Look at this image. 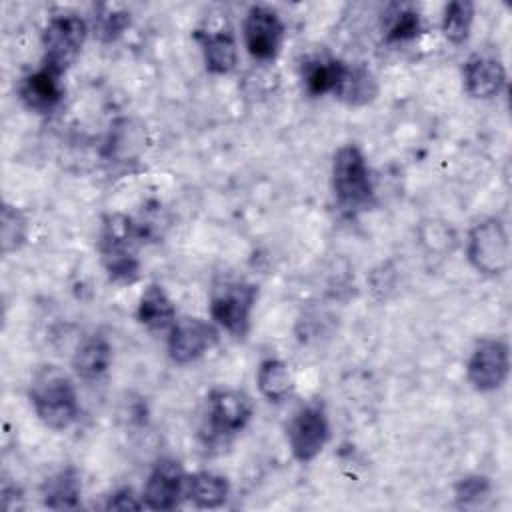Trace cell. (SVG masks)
<instances>
[{
  "label": "cell",
  "mask_w": 512,
  "mask_h": 512,
  "mask_svg": "<svg viewBox=\"0 0 512 512\" xmlns=\"http://www.w3.org/2000/svg\"><path fill=\"white\" fill-rule=\"evenodd\" d=\"M28 400L38 420L50 430H68L82 412L74 380L56 364H46L32 374Z\"/></svg>",
  "instance_id": "6da1fadb"
},
{
  "label": "cell",
  "mask_w": 512,
  "mask_h": 512,
  "mask_svg": "<svg viewBox=\"0 0 512 512\" xmlns=\"http://www.w3.org/2000/svg\"><path fill=\"white\" fill-rule=\"evenodd\" d=\"M330 180L336 206L346 216H356L374 208L376 192L372 184V174L360 146L344 144L336 150L332 158Z\"/></svg>",
  "instance_id": "7a4b0ae2"
},
{
  "label": "cell",
  "mask_w": 512,
  "mask_h": 512,
  "mask_svg": "<svg viewBox=\"0 0 512 512\" xmlns=\"http://www.w3.org/2000/svg\"><path fill=\"white\" fill-rule=\"evenodd\" d=\"M140 232L136 220L126 214L114 212L102 218L98 252L102 266L110 280L130 284L140 274V260L136 246L140 242Z\"/></svg>",
  "instance_id": "3957f363"
},
{
  "label": "cell",
  "mask_w": 512,
  "mask_h": 512,
  "mask_svg": "<svg viewBox=\"0 0 512 512\" xmlns=\"http://www.w3.org/2000/svg\"><path fill=\"white\" fill-rule=\"evenodd\" d=\"M258 300V286L246 280L216 282L210 294V318L236 338H244L250 330L252 310Z\"/></svg>",
  "instance_id": "277c9868"
},
{
  "label": "cell",
  "mask_w": 512,
  "mask_h": 512,
  "mask_svg": "<svg viewBox=\"0 0 512 512\" xmlns=\"http://www.w3.org/2000/svg\"><path fill=\"white\" fill-rule=\"evenodd\" d=\"M466 256L478 274H504L510 266V236L504 222L496 216L476 222L468 230Z\"/></svg>",
  "instance_id": "5b68a950"
},
{
  "label": "cell",
  "mask_w": 512,
  "mask_h": 512,
  "mask_svg": "<svg viewBox=\"0 0 512 512\" xmlns=\"http://www.w3.org/2000/svg\"><path fill=\"white\" fill-rule=\"evenodd\" d=\"M88 38V24L74 12H60L48 18L42 30V64L64 74L78 58Z\"/></svg>",
  "instance_id": "8992f818"
},
{
  "label": "cell",
  "mask_w": 512,
  "mask_h": 512,
  "mask_svg": "<svg viewBox=\"0 0 512 512\" xmlns=\"http://www.w3.org/2000/svg\"><path fill=\"white\" fill-rule=\"evenodd\" d=\"M286 438L298 462L308 464L318 458L330 440V420L324 402L312 400L298 408L286 428Z\"/></svg>",
  "instance_id": "52a82bcc"
},
{
  "label": "cell",
  "mask_w": 512,
  "mask_h": 512,
  "mask_svg": "<svg viewBox=\"0 0 512 512\" xmlns=\"http://www.w3.org/2000/svg\"><path fill=\"white\" fill-rule=\"evenodd\" d=\"M252 398L236 388L218 386L206 396V426L212 438H230L252 420Z\"/></svg>",
  "instance_id": "ba28073f"
},
{
  "label": "cell",
  "mask_w": 512,
  "mask_h": 512,
  "mask_svg": "<svg viewBox=\"0 0 512 512\" xmlns=\"http://www.w3.org/2000/svg\"><path fill=\"white\" fill-rule=\"evenodd\" d=\"M284 36V20L272 6L254 4L248 8L242 22V38L248 54L254 60L262 64L276 60L284 44Z\"/></svg>",
  "instance_id": "9c48e42d"
},
{
  "label": "cell",
  "mask_w": 512,
  "mask_h": 512,
  "mask_svg": "<svg viewBox=\"0 0 512 512\" xmlns=\"http://www.w3.org/2000/svg\"><path fill=\"white\" fill-rule=\"evenodd\" d=\"M510 374V348L506 340L488 336L476 342L468 364V382L478 392H494L504 386Z\"/></svg>",
  "instance_id": "30bf717a"
},
{
  "label": "cell",
  "mask_w": 512,
  "mask_h": 512,
  "mask_svg": "<svg viewBox=\"0 0 512 512\" xmlns=\"http://www.w3.org/2000/svg\"><path fill=\"white\" fill-rule=\"evenodd\" d=\"M218 328L198 316L176 318L168 330V356L172 362L184 366L196 362L218 344Z\"/></svg>",
  "instance_id": "8fae6325"
},
{
  "label": "cell",
  "mask_w": 512,
  "mask_h": 512,
  "mask_svg": "<svg viewBox=\"0 0 512 512\" xmlns=\"http://www.w3.org/2000/svg\"><path fill=\"white\" fill-rule=\"evenodd\" d=\"M186 478L182 464L176 458H158L148 472L142 504L148 510H174L186 496Z\"/></svg>",
  "instance_id": "7c38bea8"
},
{
  "label": "cell",
  "mask_w": 512,
  "mask_h": 512,
  "mask_svg": "<svg viewBox=\"0 0 512 512\" xmlns=\"http://www.w3.org/2000/svg\"><path fill=\"white\" fill-rule=\"evenodd\" d=\"M194 38L200 44L204 66L210 74L226 76L238 66V44L232 28L226 24H204L194 30Z\"/></svg>",
  "instance_id": "4fadbf2b"
},
{
  "label": "cell",
  "mask_w": 512,
  "mask_h": 512,
  "mask_svg": "<svg viewBox=\"0 0 512 512\" xmlns=\"http://www.w3.org/2000/svg\"><path fill=\"white\" fill-rule=\"evenodd\" d=\"M62 76L58 70L42 64L18 82L20 102L34 114H50L58 108L64 96Z\"/></svg>",
  "instance_id": "5bb4252c"
},
{
  "label": "cell",
  "mask_w": 512,
  "mask_h": 512,
  "mask_svg": "<svg viewBox=\"0 0 512 512\" xmlns=\"http://www.w3.org/2000/svg\"><path fill=\"white\" fill-rule=\"evenodd\" d=\"M464 90L476 100H490L506 86V68L494 54L474 52L466 58L462 68Z\"/></svg>",
  "instance_id": "9a60e30c"
},
{
  "label": "cell",
  "mask_w": 512,
  "mask_h": 512,
  "mask_svg": "<svg viewBox=\"0 0 512 512\" xmlns=\"http://www.w3.org/2000/svg\"><path fill=\"white\" fill-rule=\"evenodd\" d=\"M42 504L50 510H76L82 500V474L76 466H64L40 484Z\"/></svg>",
  "instance_id": "2e32d148"
},
{
  "label": "cell",
  "mask_w": 512,
  "mask_h": 512,
  "mask_svg": "<svg viewBox=\"0 0 512 512\" xmlns=\"http://www.w3.org/2000/svg\"><path fill=\"white\" fill-rule=\"evenodd\" d=\"M112 344L102 332L86 336L72 354V370L82 380H96L108 372L112 364Z\"/></svg>",
  "instance_id": "e0dca14e"
},
{
  "label": "cell",
  "mask_w": 512,
  "mask_h": 512,
  "mask_svg": "<svg viewBox=\"0 0 512 512\" xmlns=\"http://www.w3.org/2000/svg\"><path fill=\"white\" fill-rule=\"evenodd\" d=\"M348 62L328 56V54H316L302 62V82L310 96H324L334 94Z\"/></svg>",
  "instance_id": "ac0fdd59"
},
{
  "label": "cell",
  "mask_w": 512,
  "mask_h": 512,
  "mask_svg": "<svg viewBox=\"0 0 512 512\" xmlns=\"http://www.w3.org/2000/svg\"><path fill=\"white\" fill-rule=\"evenodd\" d=\"M136 318L148 330H154V332L170 330L172 324L176 322V306L172 298L166 294V290L160 284L152 282L140 294V300L136 306Z\"/></svg>",
  "instance_id": "d6986e66"
},
{
  "label": "cell",
  "mask_w": 512,
  "mask_h": 512,
  "mask_svg": "<svg viewBox=\"0 0 512 512\" xmlns=\"http://www.w3.org/2000/svg\"><path fill=\"white\" fill-rule=\"evenodd\" d=\"M230 496V480L218 472L200 470L186 478V498L200 510H216Z\"/></svg>",
  "instance_id": "ffe728a7"
},
{
  "label": "cell",
  "mask_w": 512,
  "mask_h": 512,
  "mask_svg": "<svg viewBox=\"0 0 512 512\" xmlns=\"http://www.w3.org/2000/svg\"><path fill=\"white\" fill-rule=\"evenodd\" d=\"M144 150V126L134 118H118L110 126L104 154L114 162H132Z\"/></svg>",
  "instance_id": "44dd1931"
},
{
  "label": "cell",
  "mask_w": 512,
  "mask_h": 512,
  "mask_svg": "<svg viewBox=\"0 0 512 512\" xmlns=\"http://www.w3.org/2000/svg\"><path fill=\"white\" fill-rule=\"evenodd\" d=\"M332 96L354 108L366 106L378 96V80L366 66L348 64Z\"/></svg>",
  "instance_id": "7402d4cb"
},
{
  "label": "cell",
  "mask_w": 512,
  "mask_h": 512,
  "mask_svg": "<svg viewBox=\"0 0 512 512\" xmlns=\"http://www.w3.org/2000/svg\"><path fill=\"white\" fill-rule=\"evenodd\" d=\"M256 384L268 402H282L294 392V376L290 366L280 358H266L260 362Z\"/></svg>",
  "instance_id": "603a6c76"
},
{
  "label": "cell",
  "mask_w": 512,
  "mask_h": 512,
  "mask_svg": "<svg viewBox=\"0 0 512 512\" xmlns=\"http://www.w3.org/2000/svg\"><path fill=\"white\" fill-rule=\"evenodd\" d=\"M422 32L420 12L410 4H390L384 16V40L402 44L414 40Z\"/></svg>",
  "instance_id": "cb8c5ba5"
},
{
  "label": "cell",
  "mask_w": 512,
  "mask_h": 512,
  "mask_svg": "<svg viewBox=\"0 0 512 512\" xmlns=\"http://www.w3.org/2000/svg\"><path fill=\"white\" fill-rule=\"evenodd\" d=\"M28 216L24 210L10 202H2L0 208V244H2V254H12L20 250L26 240H28Z\"/></svg>",
  "instance_id": "d4e9b609"
},
{
  "label": "cell",
  "mask_w": 512,
  "mask_h": 512,
  "mask_svg": "<svg viewBox=\"0 0 512 512\" xmlns=\"http://www.w3.org/2000/svg\"><path fill=\"white\" fill-rule=\"evenodd\" d=\"M472 22H474V4L470 0H454L444 8L442 34L450 44L460 46L468 40Z\"/></svg>",
  "instance_id": "484cf974"
},
{
  "label": "cell",
  "mask_w": 512,
  "mask_h": 512,
  "mask_svg": "<svg viewBox=\"0 0 512 512\" xmlns=\"http://www.w3.org/2000/svg\"><path fill=\"white\" fill-rule=\"evenodd\" d=\"M130 26V12L122 6L102 4L94 16V32L102 42H114Z\"/></svg>",
  "instance_id": "4316f807"
},
{
  "label": "cell",
  "mask_w": 512,
  "mask_h": 512,
  "mask_svg": "<svg viewBox=\"0 0 512 512\" xmlns=\"http://www.w3.org/2000/svg\"><path fill=\"white\" fill-rule=\"evenodd\" d=\"M490 494V480L482 474H468L454 484V500L458 508H472Z\"/></svg>",
  "instance_id": "83f0119b"
},
{
  "label": "cell",
  "mask_w": 512,
  "mask_h": 512,
  "mask_svg": "<svg viewBox=\"0 0 512 512\" xmlns=\"http://www.w3.org/2000/svg\"><path fill=\"white\" fill-rule=\"evenodd\" d=\"M140 508H144L142 500H138V496H134V490L128 486L112 492L106 502V510H140Z\"/></svg>",
  "instance_id": "f1b7e54d"
},
{
  "label": "cell",
  "mask_w": 512,
  "mask_h": 512,
  "mask_svg": "<svg viewBox=\"0 0 512 512\" xmlns=\"http://www.w3.org/2000/svg\"><path fill=\"white\" fill-rule=\"evenodd\" d=\"M0 496H2V508H4V510H16V508H20L22 502H24L22 490H20L16 484L8 482V480L2 482Z\"/></svg>",
  "instance_id": "f546056e"
}]
</instances>
